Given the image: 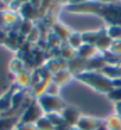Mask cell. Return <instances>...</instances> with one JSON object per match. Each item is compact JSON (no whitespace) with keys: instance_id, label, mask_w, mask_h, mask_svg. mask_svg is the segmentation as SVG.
I'll return each mask as SVG.
<instances>
[{"instance_id":"obj_20","label":"cell","mask_w":121,"mask_h":130,"mask_svg":"<svg viewBox=\"0 0 121 130\" xmlns=\"http://www.w3.org/2000/svg\"><path fill=\"white\" fill-rule=\"evenodd\" d=\"M116 109H117V112L121 115V102L120 103H117V105H116Z\"/></svg>"},{"instance_id":"obj_21","label":"cell","mask_w":121,"mask_h":130,"mask_svg":"<svg viewBox=\"0 0 121 130\" xmlns=\"http://www.w3.org/2000/svg\"><path fill=\"white\" fill-rule=\"evenodd\" d=\"M69 130H81V129H78V128H75V126H70V129Z\"/></svg>"},{"instance_id":"obj_8","label":"cell","mask_w":121,"mask_h":130,"mask_svg":"<svg viewBox=\"0 0 121 130\" xmlns=\"http://www.w3.org/2000/svg\"><path fill=\"white\" fill-rule=\"evenodd\" d=\"M16 81L17 84L21 87H26L28 85L31 84V75L30 73L26 71H21L20 73H18L16 76Z\"/></svg>"},{"instance_id":"obj_5","label":"cell","mask_w":121,"mask_h":130,"mask_svg":"<svg viewBox=\"0 0 121 130\" xmlns=\"http://www.w3.org/2000/svg\"><path fill=\"white\" fill-rule=\"evenodd\" d=\"M13 93H14V91H13V88H11V90H8L4 95L0 97V112L4 113V112H6V111L11 110Z\"/></svg>"},{"instance_id":"obj_12","label":"cell","mask_w":121,"mask_h":130,"mask_svg":"<svg viewBox=\"0 0 121 130\" xmlns=\"http://www.w3.org/2000/svg\"><path fill=\"white\" fill-rule=\"evenodd\" d=\"M108 128L110 130H121V119L117 116H112L108 119Z\"/></svg>"},{"instance_id":"obj_3","label":"cell","mask_w":121,"mask_h":130,"mask_svg":"<svg viewBox=\"0 0 121 130\" xmlns=\"http://www.w3.org/2000/svg\"><path fill=\"white\" fill-rule=\"evenodd\" d=\"M80 78L86 80L87 83H89L90 85L95 86L99 90L108 91L110 88V86H112V83L109 80H107L103 76H100V75H96V74H83Z\"/></svg>"},{"instance_id":"obj_16","label":"cell","mask_w":121,"mask_h":130,"mask_svg":"<svg viewBox=\"0 0 121 130\" xmlns=\"http://www.w3.org/2000/svg\"><path fill=\"white\" fill-rule=\"evenodd\" d=\"M110 97L114 99H117V100H121V88L120 90H114L110 93Z\"/></svg>"},{"instance_id":"obj_10","label":"cell","mask_w":121,"mask_h":130,"mask_svg":"<svg viewBox=\"0 0 121 130\" xmlns=\"http://www.w3.org/2000/svg\"><path fill=\"white\" fill-rule=\"evenodd\" d=\"M36 126H37L38 130H55V126L52 125V123L47 118H44V117H42L38 122L36 123Z\"/></svg>"},{"instance_id":"obj_22","label":"cell","mask_w":121,"mask_h":130,"mask_svg":"<svg viewBox=\"0 0 121 130\" xmlns=\"http://www.w3.org/2000/svg\"><path fill=\"white\" fill-rule=\"evenodd\" d=\"M3 1H5V3H8V1H11V0H3Z\"/></svg>"},{"instance_id":"obj_14","label":"cell","mask_w":121,"mask_h":130,"mask_svg":"<svg viewBox=\"0 0 121 130\" xmlns=\"http://www.w3.org/2000/svg\"><path fill=\"white\" fill-rule=\"evenodd\" d=\"M17 16L11 11H4V23L5 24H13L16 23Z\"/></svg>"},{"instance_id":"obj_18","label":"cell","mask_w":121,"mask_h":130,"mask_svg":"<svg viewBox=\"0 0 121 130\" xmlns=\"http://www.w3.org/2000/svg\"><path fill=\"white\" fill-rule=\"evenodd\" d=\"M5 8H6V3L3 1V0H0V12H4Z\"/></svg>"},{"instance_id":"obj_2","label":"cell","mask_w":121,"mask_h":130,"mask_svg":"<svg viewBox=\"0 0 121 130\" xmlns=\"http://www.w3.org/2000/svg\"><path fill=\"white\" fill-rule=\"evenodd\" d=\"M39 105L44 111L51 112L61 109L63 106V103L61 102V99L56 98V95L43 94L42 97H39Z\"/></svg>"},{"instance_id":"obj_11","label":"cell","mask_w":121,"mask_h":130,"mask_svg":"<svg viewBox=\"0 0 121 130\" xmlns=\"http://www.w3.org/2000/svg\"><path fill=\"white\" fill-rule=\"evenodd\" d=\"M10 71H11L12 73H14V74H18V73H20L21 71H24V64H23V62H21L20 60H18V59L12 60L11 63H10Z\"/></svg>"},{"instance_id":"obj_19","label":"cell","mask_w":121,"mask_h":130,"mask_svg":"<svg viewBox=\"0 0 121 130\" xmlns=\"http://www.w3.org/2000/svg\"><path fill=\"white\" fill-rule=\"evenodd\" d=\"M4 12H0V26L4 25Z\"/></svg>"},{"instance_id":"obj_15","label":"cell","mask_w":121,"mask_h":130,"mask_svg":"<svg viewBox=\"0 0 121 130\" xmlns=\"http://www.w3.org/2000/svg\"><path fill=\"white\" fill-rule=\"evenodd\" d=\"M17 130H38L36 125H32V124H20Z\"/></svg>"},{"instance_id":"obj_9","label":"cell","mask_w":121,"mask_h":130,"mask_svg":"<svg viewBox=\"0 0 121 130\" xmlns=\"http://www.w3.org/2000/svg\"><path fill=\"white\" fill-rule=\"evenodd\" d=\"M24 102V92L21 91H17L13 93V97H12V107L11 110H17L21 106V104Z\"/></svg>"},{"instance_id":"obj_6","label":"cell","mask_w":121,"mask_h":130,"mask_svg":"<svg viewBox=\"0 0 121 130\" xmlns=\"http://www.w3.org/2000/svg\"><path fill=\"white\" fill-rule=\"evenodd\" d=\"M77 128L81 130H96L99 128L96 121L90 118H81L77 123Z\"/></svg>"},{"instance_id":"obj_4","label":"cell","mask_w":121,"mask_h":130,"mask_svg":"<svg viewBox=\"0 0 121 130\" xmlns=\"http://www.w3.org/2000/svg\"><path fill=\"white\" fill-rule=\"evenodd\" d=\"M20 118L18 116L13 117H0V130H14L18 128Z\"/></svg>"},{"instance_id":"obj_17","label":"cell","mask_w":121,"mask_h":130,"mask_svg":"<svg viewBox=\"0 0 121 130\" xmlns=\"http://www.w3.org/2000/svg\"><path fill=\"white\" fill-rule=\"evenodd\" d=\"M30 29H31L30 24L23 23V24H21V28H20V31L24 32V34H28V32H30Z\"/></svg>"},{"instance_id":"obj_13","label":"cell","mask_w":121,"mask_h":130,"mask_svg":"<svg viewBox=\"0 0 121 130\" xmlns=\"http://www.w3.org/2000/svg\"><path fill=\"white\" fill-rule=\"evenodd\" d=\"M69 79V74H68V72L65 71H62L57 73L55 76V84H64L66 83V80Z\"/></svg>"},{"instance_id":"obj_1","label":"cell","mask_w":121,"mask_h":130,"mask_svg":"<svg viewBox=\"0 0 121 130\" xmlns=\"http://www.w3.org/2000/svg\"><path fill=\"white\" fill-rule=\"evenodd\" d=\"M42 107L39 103L32 102L20 117V124H33L42 118Z\"/></svg>"},{"instance_id":"obj_7","label":"cell","mask_w":121,"mask_h":130,"mask_svg":"<svg viewBox=\"0 0 121 130\" xmlns=\"http://www.w3.org/2000/svg\"><path fill=\"white\" fill-rule=\"evenodd\" d=\"M63 119L65 121L66 124H75L78 123V113L74 109H66L63 112Z\"/></svg>"}]
</instances>
